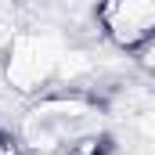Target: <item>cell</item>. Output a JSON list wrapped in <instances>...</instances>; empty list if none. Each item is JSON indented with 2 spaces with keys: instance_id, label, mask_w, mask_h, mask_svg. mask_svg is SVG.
Wrapping results in <instances>:
<instances>
[{
  "instance_id": "1",
  "label": "cell",
  "mask_w": 155,
  "mask_h": 155,
  "mask_svg": "<svg viewBox=\"0 0 155 155\" xmlns=\"http://www.w3.org/2000/svg\"><path fill=\"white\" fill-rule=\"evenodd\" d=\"M105 119H108V108L97 94L61 87L25 101L15 137L29 155H54L76 141L105 134Z\"/></svg>"
},
{
  "instance_id": "2",
  "label": "cell",
  "mask_w": 155,
  "mask_h": 155,
  "mask_svg": "<svg viewBox=\"0 0 155 155\" xmlns=\"http://www.w3.org/2000/svg\"><path fill=\"white\" fill-rule=\"evenodd\" d=\"M94 25L105 47L141 54L155 40V0H94Z\"/></svg>"
},
{
  "instance_id": "3",
  "label": "cell",
  "mask_w": 155,
  "mask_h": 155,
  "mask_svg": "<svg viewBox=\"0 0 155 155\" xmlns=\"http://www.w3.org/2000/svg\"><path fill=\"white\" fill-rule=\"evenodd\" d=\"M141 69H144L148 76H155V40L144 47V51H141Z\"/></svg>"
},
{
  "instance_id": "4",
  "label": "cell",
  "mask_w": 155,
  "mask_h": 155,
  "mask_svg": "<svg viewBox=\"0 0 155 155\" xmlns=\"http://www.w3.org/2000/svg\"><path fill=\"white\" fill-rule=\"evenodd\" d=\"M0 137H4V130H0Z\"/></svg>"
}]
</instances>
